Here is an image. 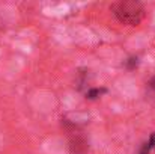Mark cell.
Instances as JSON below:
<instances>
[{
	"label": "cell",
	"mask_w": 155,
	"mask_h": 154,
	"mask_svg": "<svg viewBox=\"0 0 155 154\" xmlns=\"http://www.w3.org/2000/svg\"><path fill=\"white\" fill-rule=\"evenodd\" d=\"M101 92H104V89H92L87 92V97L89 98H97V95H100Z\"/></svg>",
	"instance_id": "obj_2"
},
{
	"label": "cell",
	"mask_w": 155,
	"mask_h": 154,
	"mask_svg": "<svg viewBox=\"0 0 155 154\" xmlns=\"http://www.w3.org/2000/svg\"><path fill=\"white\" fill-rule=\"evenodd\" d=\"M149 85H151V89H152V91L155 92V77L152 79V80H151V83H149Z\"/></svg>",
	"instance_id": "obj_5"
},
{
	"label": "cell",
	"mask_w": 155,
	"mask_h": 154,
	"mask_svg": "<svg viewBox=\"0 0 155 154\" xmlns=\"http://www.w3.org/2000/svg\"><path fill=\"white\" fill-rule=\"evenodd\" d=\"M149 145H151V148H155V133L151 135V139H149V142H148Z\"/></svg>",
	"instance_id": "obj_4"
},
{
	"label": "cell",
	"mask_w": 155,
	"mask_h": 154,
	"mask_svg": "<svg viewBox=\"0 0 155 154\" xmlns=\"http://www.w3.org/2000/svg\"><path fill=\"white\" fill-rule=\"evenodd\" d=\"M151 150H152V148H151V145H149V144H145V145H143V148H142V151H140V154H149Z\"/></svg>",
	"instance_id": "obj_3"
},
{
	"label": "cell",
	"mask_w": 155,
	"mask_h": 154,
	"mask_svg": "<svg viewBox=\"0 0 155 154\" xmlns=\"http://www.w3.org/2000/svg\"><path fill=\"white\" fill-rule=\"evenodd\" d=\"M114 15L125 24L136 26L143 20L145 9L139 2H119L113 5Z\"/></svg>",
	"instance_id": "obj_1"
}]
</instances>
